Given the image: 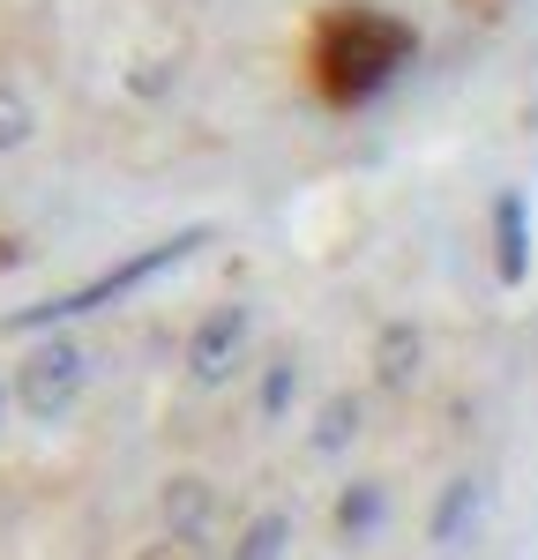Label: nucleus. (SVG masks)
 Returning <instances> with one entry per match:
<instances>
[{
    "label": "nucleus",
    "instance_id": "obj_1",
    "mask_svg": "<svg viewBox=\"0 0 538 560\" xmlns=\"http://www.w3.org/2000/svg\"><path fill=\"white\" fill-rule=\"evenodd\" d=\"M419 60V31L382 8H337L314 31V83L329 105H366Z\"/></svg>",
    "mask_w": 538,
    "mask_h": 560
},
{
    "label": "nucleus",
    "instance_id": "obj_2",
    "mask_svg": "<svg viewBox=\"0 0 538 560\" xmlns=\"http://www.w3.org/2000/svg\"><path fill=\"white\" fill-rule=\"evenodd\" d=\"M210 240H218L210 224H187V232H173V240H150V247H134L128 261H113V269H97L90 284H75V292H60V300H38V306H23V314H8V329H15V337H31V329H52V322L97 314V306H113V300H128V292H142L150 277L179 269V261L195 255V247H210Z\"/></svg>",
    "mask_w": 538,
    "mask_h": 560
},
{
    "label": "nucleus",
    "instance_id": "obj_3",
    "mask_svg": "<svg viewBox=\"0 0 538 560\" xmlns=\"http://www.w3.org/2000/svg\"><path fill=\"white\" fill-rule=\"evenodd\" d=\"M75 396H83V351L68 345V337L38 345L23 366H15V404H23L38 427H52V419H60Z\"/></svg>",
    "mask_w": 538,
    "mask_h": 560
},
{
    "label": "nucleus",
    "instance_id": "obj_4",
    "mask_svg": "<svg viewBox=\"0 0 538 560\" xmlns=\"http://www.w3.org/2000/svg\"><path fill=\"white\" fill-rule=\"evenodd\" d=\"M247 306H210L202 322H195V337H187V382L195 388H224L232 382V366H239V351H247Z\"/></svg>",
    "mask_w": 538,
    "mask_h": 560
},
{
    "label": "nucleus",
    "instance_id": "obj_5",
    "mask_svg": "<svg viewBox=\"0 0 538 560\" xmlns=\"http://www.w3.org/2000/svg\"><path fill=\"white\" fill-rule=\"evenodd\" d=\"M493 269H501V284H508V292L531 277V210H524V195H516V187H501V195H493Z\"/></svg>",
    "mask_w": 538,
    "mask_h": 560
},
{
    "label": "nucleus",
    "instance_id": "obj_6",
    "mask_svg": "<svg viewBox=\"0 0 538 560\" xmlns=\"http://www.w3.org/2000/svg\"><path fill=\"white\" fill-rule=\"evenodd\" d=\"M479 516V478H448L442 501H434V523H426V538L434 546H456V530Z\"/></svg>",
    "mask_w": 538,
    "mask_h": 560
},
{
    "label": "nucleus",
    "instance_id": "obj_7",
    "mask_svg": "<svg viewBox=\"0 0 538 560\" xmlns=\"http://www.w3.org/2000/svg\"><path fill=\"white\" fill-rule=\"evenodd\" d=\"M374 366H382V388H404L419 374V329L411 322H389L382 329V351H374Z\"/></svg>",
    "mask_w": 538,
    "mask_h": 560
},
{
    "label": "nucleus",
    "instance_id": "obj_8",
    "mask_svg": "<svg viewBox=\"0 0 538 560\" xmlns=\"http://www.w3.org/2000/svg\"><path fill=\"white\" fill-rule=\"evenodd\" d=\"M284 546H292V516L262 509V516H255L247 530H239V538H232V560H284Z\"/></svg>",
    "mask_w": 538,
    "mask_h": 560
},
{
    "label": "nucleus",
    "instance_id": "obj_9",
    "mask_svg": "<svg viewBox=\"0 0 538 560\" xmlns=\"http://www.w3.org/2000/svg\"><path fill=\"white\" fill-rule=\"evenodd\" d=\"M202 516H210V486L202 478H165V523L179 538H202Z\"/></svg>",
    "mask_w": 538,
    "mask_h": 560
},
{
    "label": "nucleus",
    "instance_id": "obj_10",
    "mask_svg": "<svg viewBox=\"0 0 538 560\" xmlns=\"http://www.w3.org/2000/svg\"><path fill=\"white\" fill-rule=\"evenodd\" d=\"M374 523H382V486H352V493L337 501V530H344V538H366Z\"/></svg>",
    "mask_w": 538,
    "mask_h": 560
},
{
    "label": "nucleus",
    "instance_id": "obj_11",
    "mask_svg": "<svg viewBox=\"0 0 538 560\" xmlns=\"http://www.w3.org/2000/svg\"><path fill=\"white\" fill-rule=\"evenodd\" d=\"M300 396V366L292 359H269V374H262V419H284V404Z\"/></svg>",
    "mask_w": 538,
    "mask_h": 560
},
{
    "label": "nucleus",
    "instance_id": "obj_12",
    "mask_svg": "<svg viewBox=\"0 0 538 560\" xmlns=\"http://www.w3.org/2000/svg\"><path fill=\"white\" fill-rule=\"evenodd\" d=\"M352 433H359V404H352V396H337V404L321 411V433H314V448H344Z\"/></svg>",
    "mask_w": 538,
    "mask_h": 560
},
{
    "label": "nucleus",
    "instance_id": "obj_13",
    "mask_svg": "<svg viewBox=\"0 0 538 560\" xmlns=\"http://www.w3.org/2000/svg\"><path fill=\"white\" fill-rule=\"evenodd\" d=\"M15 142H31V105L15 90H0V150H15Z\"/></svg>",
    "mask_w": 538,
    "mask_h": 560
},
{
    "label": "nucleus",
    "instance_id": "obj_14",
    "mask_svg": "<svg viewBox=\"0 0 538 560\" xmlns=\"http://www.w3.org/2000/svg\"><path fill=\"white\" fill-rule=\"evenodd\" d=\"M134 560H210V546H202V538H179V530H165V538H150Z\"/></svg>",
    "mask_w": 538,
    "mask_h": 560
}]
</instances>
